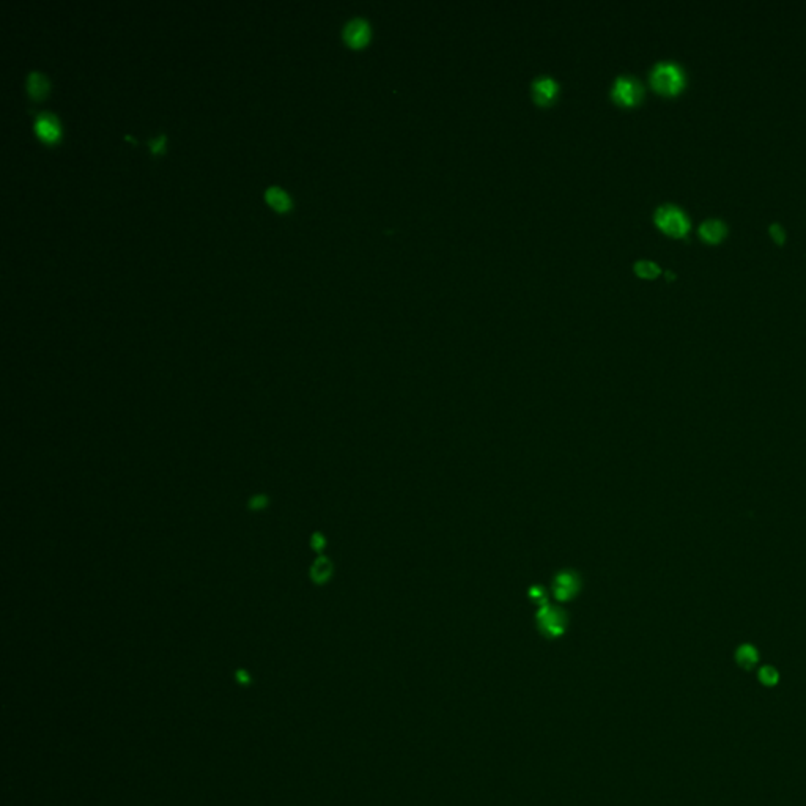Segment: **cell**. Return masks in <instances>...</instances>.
Wrapping results in <instances>:
<instances>
[{"label":"cell","instance_id":"obj_1","mask_svg":"<svg viewBox=\"0 0 806 806\" xmlns=\"http://www.w3.org/2000/svg\"><path fill=\"white\" fill-rule=\"evenodd\" d=\"M652 87L663 95H675L684 89L685 76L675 63H657L651 73Z\"/></svg>","mask_w":806,"mask_h":806},{"label":"cell","instance_id":"obj_2","mask_svg":"<svg viewBox=\"0 0 806 806\" xmlns=\"http://www.w3.org/2000/svg\"><path fill=\"white\" fill-rule=\"evenodd\" d=\"M656 223L663 232L671 236H684L690 229L689 218L680 208L674 205H663L656 213Z\"/></svg>","mask_w":806,"mask_h":806},{"label":"cell","instance_id":"obj_3","mask_svg":"<svg viewBox=\"0 0 806 806\" xmlns=\"http://www.w3.org/2000/svg\"><path fill=\"white\" fill-rule=\"evenodd\" d=\"M611 95H613L614 101L624 106H633L640 102L642 98V87L636 79L630 78V76H619L614 80L613 89H611Z\"/></svg>","mask_w":806,"mask_h":806},{"label":"cell","instance_id":"obj_4","mask_svg":"<svg viewBox=\"0 0 806 806\" xmlns=\"http://www.w3.org/2000/svg\"><path fill=\"white\" fill-rule=\"evenodd\" d=\"M344 38L351 47L364 46L370 38V25L366 19L355 18L345 24Z\"/></svg>","mask_w":806,"mask_h":806},{"label":"cell","instance_id":"obj_5","mask_svg":"<svg viewBox=\"0 0 806 806\" xmlns=\"http://www.w3.org/2000/svg\"><path fill=\"white\" fill-rule=\"evenodd\" d=\"M558 82L553 78H548V76L535 79L533 82V95L539 104H548V102L553 101L556 95H558Z\"/></svg>","mask_w":806,"mask_h":806},{"label":"cell","instance_id":"obj_6","mask_svg":"<svg viewBox=\"0 0 806 806\" xmlns=\"http://www.w3.org/2000/svg\"><path fill=\"white\" fill-rule=\"evenodd\" d=\"M35 129H36V133L40 134V137L45 139V140H54L58 136V128H57L56 118H54L51 113H47V112H43L36 117Z\"/></svg>","mask_w":806,"mask_h":806},{"label":"cell","instance_id":"obj_7","mask_svg":"<svg viewBox=\"0 0 806 806\" xmlns=\"http://www.w3.org/2000/svg\"><path fill=\"white\" fill-rule=\"evenodd\" d=\"M726 225H724L721 221L717 219L707 221V223L699 227V234L702 236V240L707 243H719L724 236H726Z\"/></svg>","mask_w":806,"mask_h":806},{"label":"cell","instance_id":"obj_8","mask_svg":"<svg viewBox=\"0 0 806 806\" xmlns=\"http://www.w3.org/2000/svg\"><path fill=\"white\" fill-rule=\"evenodd\" d=\"M27 91H29L32 98H43L47 93V79L45 78V74L38 71L29 73V76H27Z\"/></svg>","mask_w":806,"mask_h":806},{"label":"cell","instance_id":"obj_9","mask_svg":"<svg viewBox=\"0 0 806 806\" xmlns=\"http://www.w3.org/2000/svg\"><path fill=\"white\" fill-rule=\"evenodd\" d=\"M265 199L268 200V203L271 205V207L279 211H285L290 207V197L278 186H269L267 191H265Z\"/></svg>","mask_w":806,"mask_h":806},{"label":"cell","instance_id":"obj_10","mask_svg":"<svg viewBox=\"0 0 806 806\" xmlns=\"http://www.w3.org/2000/svg\"><path fill=\"white\" fill-rule=\"evenodd\" d=\"M737 662L742 664L743 668L751 669L757 663V652L754 647L742 646L737 651Z\"/></svg>","mask_w":806,"mask_h":806},{"label":"cell","instance_id":"obj_11","mask_svg":"<svg viewBox=\"0 0 806 806\" xmlns=\"http://www.w3.org/2000/svg\"><path fill=\"white\" fill-rule=\"evenodd\" d=\"M635 271L638 276H641V278L652 279V278H656V276H658L662 269H660V267L656 262L640 260V262L635 263Z\"/></svg>","mask_w":806,"mask_h":806},{"label":"cell","instance_id":"obj_12","mask_svg":"<svg viewBox=\"0 0 806 806\" xmlns=\"http://www.w3.org/2000/svg\"><path fill=\"white\" fill-rule=\"evenodd\" d=\"M329 572H331L329 562L326 559H318L315 561V564L312 566L311 576L315 583H323L329 576Z\"/></svg>","mask_w":806,"mask_h":806},{"label":"cell","instance_id":"obj_13","mask_svg":"<svg viewBox=\"0 0 806 806\" xmlns=\"http://www.w3.org/2000/svg\"><path fill=\"white\" fill-rule=\"evenodd\" d=\"M759 679L764 685H775L778 680V673L772 667H765L759 671Z\"/></svg>","mask_w":806,"mask_h":806},{"label":"cell","instance_id":"obj_14","mask_svg":"<svg viewBox=\"0 0 806 806\" xmlns=\"http://www.w3.org/2000/svg\"><path fill=\"white\" fill-rule=\"evenodd\" d=\"M268 506V497L265 495H257V496H252L251 500H249V507L252 508V511H262Z\"/></svg>","mask_w":806,"mask_h":806},{"label":"cell","instance_id":"obj_15","mask_svg":"<svg viewBox=\"0 0 806 806\" xmlns=\"http://www.w3.org/2000/svg\"><path fill=\"white\" fill-rule=\"evenodd\" d=\"M770 235H772V238L776 243H783L784 241V230L781 229L780 225H772L770 227Z\"/></svg>","mask_w":806,"mask_h":806},{"label":"cell","instance_id":"obj_16","mask_svg":"<svg viewBox=\"0 0 806 806\" xmlns=\"http://www.w3.org/2000/svg\"><path fill=\"white\" fill-rule=\"evenodd\" d=\"M148 145L153 153H158L161 150L162 145H164V136H159V137H153L151 140H148Z\"/></svg>","mask_w":806,"mask_h":806}]
</instances>
